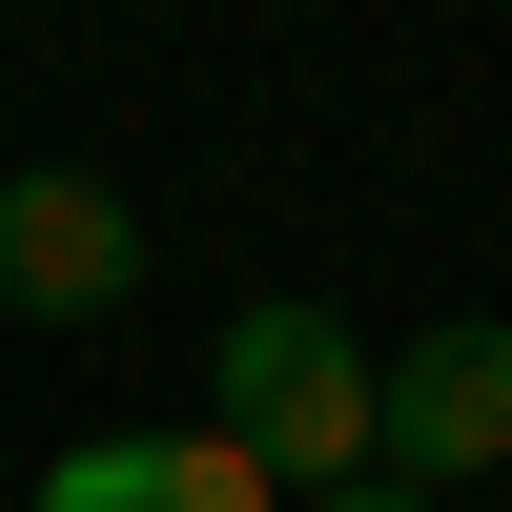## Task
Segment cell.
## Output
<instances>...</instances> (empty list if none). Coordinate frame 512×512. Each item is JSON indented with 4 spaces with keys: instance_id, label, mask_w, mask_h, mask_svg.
I'll return each mask as SVG.
<instances>
[{
    "instance_id": "cell-2",
    "label": "cell",
    "mask_w": 512,
    "mask_h": 512,
    "mask_svg": "<svg viewBox=\"0 0 512 512\" xmlns=\"http://www.w3.org/2000/svg\"><path fill=\"white\" fill-rule=\"evenodd\" d=\"M369 472L431 492V512L472 472H512V308H451L410 349H369Z\"/></svg>"
},
{
    "instance_id": "cell-1",
    "label": "cell",
    "mask_w": 512,
    "mask_h": 512,
    "mask_svg": "<svg viewBox=\"0 0 512 512\" xmlns=\"http://www.w3.org/2000/svg\"><path fill=\"white\" fill-rule=\"evenodd\" d=\"M205 431H226L287 512L349 492V472H369V328H349V308H308V287L226 308V328H205Z\"/></svg>"
},
{
    "instance_id": "cell-4",
    "label": "cell",
    "mask_w": 512,
    "mask_h": 512,
    "mask_svg": "<svg viewBox=\"0 0 512 512\" xmlns=\"http://www.w3.org/2000/svg\"><path fill=\"white\" fill-rule=\"evenodd\" d=\"M21 512H287V492L246 472L226 431H82V451H41Z\"/></svg>"
},
{
    "instance_id": "cell-5",
    "label": "cell",
    "mask_w": 512,
    "mask_h": 512,
    "mask_svg": "<svg viewBox=\"0 0 512 512\" xmlns=\"http://www.w3.org/2000/svg\"><path fill=\"white\" fill-rule=\"evenodd\" d=\"M308 512H431V492H390V472H349V492H308Z\"/></svg>"
},
{
    "instance_id": "cell-3",
    "label": "cell",
    "mask_w": 512,
    "mask_h": 512,
    "mask_svg": "<svg viewBox=\"0 0 512 512\" xmlns=\"http://www.w3.org/2000/svg\"><path fill=\"white\" fill-rule=\"evenodd\" d=\"M0 308H21V328L144 308V205H123L103 164H0Z\"/></svg>"
}]
</instances>
